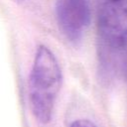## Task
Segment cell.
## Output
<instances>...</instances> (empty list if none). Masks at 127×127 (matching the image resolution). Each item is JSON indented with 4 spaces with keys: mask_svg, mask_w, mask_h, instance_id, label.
I'll list each match as a JSON object with an SVG mask.
<instances>
[{
    "mask_svg": "<svg viewBox=\"0 0 127 127\" xmlns=\"http://www.w3.org/2000/svg\"><path fill=\"white\" fill-rule=\"evenodd\" d=\"M62 84L63 71L57 57L49 47L39 45L28 80L31 109L39 122L51 121Z\"/></svg>",
    "mask_w": 127,
    "mask_h": 127,
    "instance_id": "1",
    "label": "cell"
},
{
    "mask_svg": "<svg viewBox=\"0 0 127 127\" xmlns=\"http://www.w3.org/2000/svg\"><path fill=\"white\" fill-rule=\"evenodd\" d=\"M55 18L63 36L70 43H78L91 20L87 0H57Z\"/></svg>",
    "mask_w": 127,
    "mask_h": 127,
    "instance_id": "3",
    "label": "cell"
},
{
    "mask_svg": "<svg viewBox=\"0 0 127 127\" xmlns=\"http://www.w3.org/2000/svg\"><path fill=\"white\" fill-rule=\"evenodd\" d=\"M125 73H126V77H127V59L125 62Z\"/></svg>",
    "mask_w": 127,
    "mask_h": 127,
    "instance_id": "5",
    "label": "cell"
},
{
    "mask_svg": "<svg viewBox=\"0 0 127 127\" xmlns=\"http://www.w3.org/2000/svg\"><path fill=\"white\" fill-rule=\"evenodd\" d=\"M69 127H96L95 124L87 119H77L74 120Z\"/></svg>",
    "mask_w": 127,
    "mask_h": 127,
    "instance_id": "4",
    "label": "cell"
},
{
    "mask_svg": "<svg viewBox=\"0 0 127 127\" xmlns=\"http://www.w3.org/2000/svg\"><path fill=\"white\" fill-rule=\"evenodd\" d=\"M97 32L109 49H127V0H98Z\"/></svg>",
    "mask_w": 127,
    "mask_h": 127,
    "instance_id": "2",
    "label": "cell"
}]
</instances>
